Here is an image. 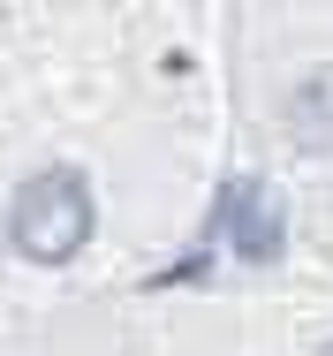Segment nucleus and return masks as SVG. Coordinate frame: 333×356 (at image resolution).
Instances as JSON below:
<instances>
[{
  "instance_id": "f03ea898",
  "label": "nucleus",
  "mask_w": 333,
  "mask_h": 356,
  "mask_svg": "<svg viewBox=\"0 0 333 356\" xmlns=\"http://www.w3.org/2000/svg\"><path fill=\"white\" fill-rule=\"evenodd\" d=\"M280 235H288L280 190H273V182H235V197H227V243L266 266V258H280Z\"/></svg>"
},
{
  "instance_id": "20e7f679",
  "label": "nucleus",
  "mask_w": 333,
  "mask_h": 356,
  "mask_svg": "<svg viewBox=\"0 0 333 356\" xmlns=\"http://www.w3.org/2000/svg\"><path fill=\"white\" fill-rule=\"evenodd\" d=\"M326 356H333V349H326Z\"/></svg>"
},
{
  "instance_id": "f257e3e1",
  "label": "nucleus",
  "mask_w": 333,
  "mask_h": 356,
  "mask_svg": "<svg viewBox=\"0 0 333 356\" xmlns=\"http://www.w3.org/2000/svg\"><path fill=\"white\" fill-rule=\"evenodd\" d=\"M8 235H15V250H23V258H38V266L76 258V250H83V235H91V190H83V175H68V167L31 175V182L15 190Z\"/></svg>"
},
{
  "instance_id": "7ed1b4c3",
  "label": "nucleus",
  "mask_w": 333,
  "mask_h": 356,
  "mask_svg": "<svg viewBox=\"0 0 333 356\" xmlns=\"http://www.w3.org/2000/svg\"><path fill=\"white\" fill-rule=\"evenodd\" d=\"M288 129H295V144L333 152V69H318V76L295 83V99H288Z\"/></svg>"
}]
</instances>
